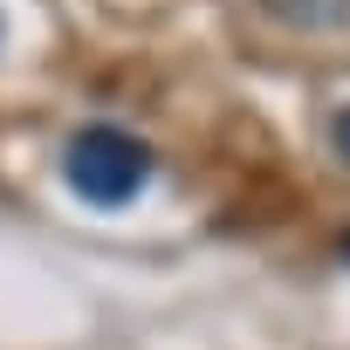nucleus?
Returning <instances> with one entry per match:
<instances>
[{
    "label": "nucleus",
    "instance_id": "nucleus-1",
    "mask_svg": "<svg viewBox=\"0 0 350 350\" xmlns=\"http://www.w3.org/2000/svg\"><path fill=\"white\" fill-rule=\"evenodd\" d=\"M62 186L83 206L117 213V206H131L151 186V151L131 131H117V124H90V131H76L62 144Z\"/></svg>",
    "mask_w": 350,
    "mask_h": 350
},
{
    "label": "nucleus",
    "instance_id": "nucleus-2",
    "mask_svg": "<svg viewBox=\"0 0 350 350\" xmlns=\"http://www.w3.org/2000/svg\"><path fill=\"white\" fill-rule=\"evenodd\" d=\"M329 144H336V158L350 165V103H343V110L329 117Z\"/></svg>",
    "mask_w": 350,
    "mask_h": 350
},
{
    "label": "nucleus",
    "instance_id": "nucleus-3",
    "mask_svg": "<svg viewBox=\"0 0 350 350\" xmlns=\"http://www.w3.org/2000/svg\"><path fill=\"white\" fill-rule=\"evenodd\" d=\"M0 35H8V28H0Z\"/></svg>",
    "mask_w": 350,
    "mask_h": 350
}]
</instances>
